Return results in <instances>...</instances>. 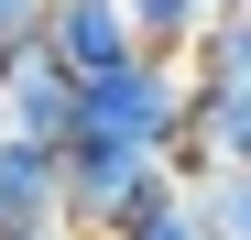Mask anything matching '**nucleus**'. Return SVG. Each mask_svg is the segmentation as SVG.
<instances>
[{"label": "nucleus", "instance_id": "obj_8", "mask_svg": "<svg viewBox=\"0 0 251 240\" xmlns=\"http://www.w3.org/2000/svg\"><path fill=\"white\" fill-rule=\"evenodd\" d=\"M186 186L207 196V229H219V240H251V164H207Z\"/></svg>", "mask_w": 251, "mask_h": 240}, {"label": "nucleus", "instance_id": "obj_6", "mask_svg": "<svg viewBox=\"0 0 251 240\" xmlns=\"http://www.w3.org/2000/svg\"><path fill=\"white\" fill-rule=\"evenodd\" d=\"M229 22V0H131V33H142V55H197L207 44V33H219Z\"/></svg>", "mask_w": 251, "mask_h": 240}, {"label": "nucleus", "instance_id": "obj_3", "mask_svg": "<svg viewBox=\"0 0 251 240\" xmlns=\"http://www.w3.org/2000/svg\"><path fill=\"white\" fill-rule=\"evenodd\" d=\"M33 229H66V142L0 131V240H33Z\"/></svg>", "mask_w": 251, "mask_h": 240}, {"label": "nucleus", "instance_id": "obj_11", "mask_svg": "<svg viewBox=\"0 0 251 240\" xmlns=\"http://www.w3.org/2000/svg\"><path fill=\"white\" fill-rule=\"evenodd\" d=\"M229 11H240V22H251V0H229Z\"/></svg>", "mask_w": 251, "mask_h": 240}, {"label": "nucleus", "instance_id": "obj_5", "mask_svg": "<svg viewBox=\"0 0 251 240\" xmlns=\"http://www.w3.org/2000/svg\"><path fill=\"white\" fill-rule=\"evenodd\" d=\"M44 55H66L76 76H120V66L142 55L131 0H55V11H44Z\"/></svg>", "mask_w": 251, "mask_h": 240}, {"label": "nucleus", "instance_id": "obj_7", "mask_svg": "<svg viewBox=\"0 0 251 240\" xmlns=\"http://www.w3.org/2000/svg\"><path fill=\"white\" fill-rule=\"evenodd\" d=\"M109 240H219V229H207V196H197V186H164L153 208H142V218H120Z\"/></svg>", "mask_w": 251, "mask_h": 240}, {"label": "nucleus", "instance_id": "obj_1", "mask_svg": "<svg viewBox=\"0 0 251 240\" xmlns=\"http://www.w3.org/2000/svg\"><path fill=\"white\" fill-rule=\"evenodd\" d=\"M164 186H186L164 153H131V142H66V229H76V240H109L120 218H142Z\"/></svg>", "mask_w": 251, "mask_h": 240}, {"label": "nucleus", "instance_id": "obj_2", "mask_svg": "<svg viewBox=\"0 0 251 240\" xmlns=\"http://www.w3.org/2000/svg\"><path fill=\"white\" fill-rule=\"evenodd\" d=\"M186 76H197V164H186V175L251 164V22L229 11V22L186 55Z\"/></svg>", "mask_w": 251, "mask_h": 240}, {"label": "nucleus", "instance_id": "obj_10", "mask_svg": "<svg viewBox=\"0 0 251 240\" xmlns=\"http://www.w3.org/2000/svg\"><path fill=\"white\" fill-rule=\"evenodd\" d=\"M33 240H76V229H33Z\"/></svg>", "mask_w": 251, "mask_h": 240}, {"label": "nucleus", "instance_id": "obj_4", "mask_svg": "<svg viewBox=\"0 0 251 240\" xmlns=\"http://www.w3.org/2000/svg\"><path fill=\"white\" fill-rule=\"evenodd\" d=\"M76 76L66 55H44V44H22L11 66H0V131H33V142H66L76 131Z\"/></svg>", "mask_w": 251, "mask_h": 240}, {"label": "nucleus", "instance_id": "obj_9", "mask_svg": "<svg viewBox=\"0 0 251 240\" xmlns=\"http://www.w3.org/2000/svg\"><path fill=\"white\" fill-rule=\"evenodd\" d=\"M44 11L55 0H0V66H11L22 44H44Z\"/></svg>", "mask_w": 251, "mask_h": 240}]
</instances>
